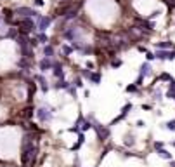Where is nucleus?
Wrapping results in <instances>:
<instances>
[{"label": "nucleus", "mask_w": 175, "mask_h": 167, "mask_svg": "<svg viewBox=\"0 0 175 167\" xmlns=\"http://www.w3.org/2000/svg\"><path fill=\"white\" fill-rule=\"evenodd\" d=\"M154 99H156V101H160V99H163V94H161L160 91H158V92H154Z\"/></svg>", "instance_id": "24"}, {"label": "nucleus", "mask_w": 175, "mask_h": 167, "mask_svg": "<svg viewBox=\"0 0 175 167\" xmlns=\"http://www.w3.org/2000/svg\"><path fill=\"white\" fill-rule=\"evenodd\" d=\"M36 30L38 31H45L49 26H50V23H52V17H49V16H42V14H38L36 16Z\"/></svg>", "instance_id": "3"}, {"label": "nucleus", "mask_w": 175, "mask_h": 167, "mask_svg": "<svg viewBox=\"0 0 175 167\" xmlns=\"http://www.w3.org/2000/svg\"><path fill=\"white\" fill-rule=\"evenodd\" d=\"M154 45H156V49H172L174 47L172 42H156Z\"/></svg>", "instance_id": "14"}, {"label": "nucleus", "mask_w": 175, "mask_h": 167, "mask_svg": "<svg viewBox=\"0 0 175 167\" xmlns=\"http://www.w3.org/2000/svg\"><path fill=\"white\" fill-rule=\"evenodd\" d=\"M132 108H134V106H132V103H127V105H125V106L121 108V115H120V117H118V118H116V120H115L113 124H116V122H120V120H123V118H125V117L128 115V112H130Z\"/></svg>", "instance_id": "9"}, {"label": "nucleus", "mask_w": 175, "mask_h": 167, "mask_svg": "<svg viewBox=\"0 0 175 167\" xmlns=\"http://www.w3.org/2000/svg\"><path fill=\"white\" fill-rule=\"evenodd\" d=\"M89 80H90L92 84H95V85H97V84L101 82V73H99V71H90V75H89Z\"/></svg>", "instance_id": "10"}, {"label": "nucleus", "mask_w": 175, "mask_h": 167, "mask_svg": "<svg viewBox=\"0 0 175 167\" xmlns=\"http://www.w3.org/2000/svg\"><path fill=\"white\" fill-rule=\"evenodd\" d=\"M52 73L56 78H64V70H62V64L54 61V66H52Z\"/></svg>", "instance_id": "7"}, {"label": "nucleus", "mask_w": 175, "mask_h": 167, "mask_svg": "<svg viewBox=\"0 0 175 167\" xmlns=\"http://www.w3.org/2000/svg\"><path fill=\"white\" fill-rule=\"evenodd\" d=\"M146 59L151 63V61H153V59H156V58H154V54H153V52H149V51H148V52H146Z\"/></svg>", "instance_id": "22"}, {"label": "nucleus", "mask_w": 175, "mask_h": 167, "mask_svg": "<svg viewBox=\"0 0 175 167\" xmlns=\"http://www.w3.org/2000/svg\"><path fill=\"white\" fill-rule=\"evenodd\" d=\"M73 85L76 87V89H82L85 84H83V77H76L75 80H73Z\"/></svg>", "instance_id": "15"}, {"label": "nucleus", "mask_w": 175, "mask_h": 167, "mask_svg": "<svg viewBox=\"0 0 175 167\" xmlns=\"http://www.w3.org/2000/svg\"><path fill=\"white\" fill-rule=\"evenodd\" d=\"M158 80H168V82H170V80H172V77H170L168 73H161V75L158 77ZM158 80H156V82H158Z\"/></svg>", "instance_id": "21"}, {"label": "nucleus", "mask_w": 175, "mask_h": 167, "mask_svg": "<svg viewBox=\"0 0 175 167\" xmlns=\"http://www.w3.org/2000/svg\"><path fill=\"white\" fill-rule=\"evenodd\" d=\"M156 153H158L161 159H165V160H172V153H170V152H167L165 148H158V150H156Z\"/></svg>", "instance_id": "11"}, {"label": "nucleus", "mask_w": 175, "mask_h": 167, "mask_svg": "<svg viewBox=\"0 0 175 167\" xmlns=\"http://www.w3.org/2000/svg\"><path fill=\"white\" fill-rule=\"evenodd\" d=\"M165 129H168V131L175 132V118H174V120H168V122L165 124Z\"/></svg>", "instance_id": "19"}, {"label": "nucleus", "mask_w": 175, "mask_h": 167, "mask_svg": "<svg viewBox=\"0 0 175 167\" xmlns=\"http://www.w3.org/2000/svg\"><path fill=\"white\" fill-rule=\"evenodd\" d=\"M139 51H141V52H144V54H146V52H148V47H142V45H139Z\"/></svg>", "instance_id": "28"}, {"label": "nucleus", "mask_w": 175, "mask_h": 167, "mask_svg": "<svg viewBox=\"0 0 175 167\" xmlns=\"http://www.w3.org/2000/svg\"><path fill=\"white\" fill-rule=\"evenodd\" d=\"M36 38H38V42H40V44H45V45L49 44V37L45 35V31H40V33H36Z\"/></svg>", "instance_id": "13"}, {"label": "nucleus", "mask_w": 175, "mask_h": 167, "mask_svg": "<svg viewBox=\"0 0 175 167\" xmlns=\"http://www.w3.org/2000/svg\"><path fill=\"white\" fill-rule=\"evenodd\" d=\"M43 54H45L47 58H54V45H52V44H47V45L43 47Z\"/></svg>", "instance_id": "12"}, {"label": "nucleus", "mask_w": 175, "mask_h": 167, "mask_svg": "<svg viewBox=\"0 0 175 167\" xmlns=\"http://www.w3.org/2000/svg\"><path fill=\"white\" fill-rule=\"evenodd\" d=\"M14 14L19 16V17H36L38 16V12L31 7H19V9L14 10Z\"/></svg>", "instance_id": "4"}, {"label": "nucleus", "mask_w": 175, "mask_h": 167, "mask_svg": "<svg viewBox=\"0 0 175 167\" xmlns=\"http://www.w3.org/2000/svg\"><path fill=\"white\" fill-rule=\"evenodd\" d=\"M163 146H165V145H163L161 141H156V143H154V148H156V150H158V148H163Z\"/></svg>", "instance_id": "25"}, {"label": "nucleus", "mask_w": 175, "mask_h": 167, "mask_svg": "<svg viewBox=\"0 0 175 167\" xmlns=\"http://www.w3.org/2000/svg\"><path fill=\"white\" fill-rule=\"evenodd\" d=\"M43 3H45V2H43V0H35V5H36V7H42V5H43Z\"/></svg>", "instance_id": "26"}, {"label": "nucleus", "mask_w": 175, "mask_h": 167, "mask_svg": "<svg viewBox=\"0 0 175 167\" xmlns=\"http://www.w3.org/2000/svg\"><path fill=\"white\" fill-rule=\"evenodd\" d=\"M31 115H33V108H31V106H26V108L23 110V117H24V118H31Z\"/></svg>", "instance_id": "16"}, {"label": "nucleus", "mask_w": 175, "mask_h": 167, "mask_svg": "<svg viewBox=\"0 0 175 167\" xmlns=\"http://www.w3.org/2000/svg\"><path fill=\"white\" fill-rule=\"evenodd\" d=\"M75 167H80V159L78 157H75V164H73Z\"/></svg>", "instance_id": "27"}, {"label": "nucleus", "mask_w": 175, "mask_h": 167, "mask_svg": "<svg viewBox=\"0 0 175 167\" xmlns=\"http://www.w3.org/2000/svg\"><path fill=\"white\" fill-rule=\"evenodd\" d=\"M35 115L42 124H47V122H50L54 118V108L52 106H42V108H38L35 112Z\"/></svg>", "instance_id": "2"}, {"label": "nucleus", "mask_w": 175, "mask_h": 167, "mask_svg": "<svg viewBox=\"0 0 175 167\" xmlns=\"http://www.w3.org/2000/svg\"><path fill=\"white\" fill-rule=\"evenodd\" d=\"M151 73H153V68H151V63H149V61L142 63V64H141V70H139V75H142V77H149Z\"/></svg>", "instance_id": "8"}, {"label": "nucleus", "mask_w": 175, "mask_h": 167, "mask_svg": "<svg viewBox=\"0 0 175 167\" xmlns=\"http://www.w3.org/2000/svg\"><path fill=\"white\" fill-rule=\"evenodd\" d=\"M33 80H36V82L40 84V89H42V92H49L50 85H49V82L43 78V75H33Z\"/></svg>", "instance_id": "6"}, {"label": "nucleus", "mask_w": 175, "mask_h": 167, "mask_svg": "<svg viewBox=\"0 0 175 167\" xmlns=\"http://www.w3.org/2000/svg\"><path fill=\"white\" fill-rule=\"evenodd\" d=\"M73 51H75V49H73L71 45H62V52H64V56H69Z\"/></svg>", "instance_id": "20"}, {"label": "nucleus", "mask_w": 175, "mask_h": 167, "mask_svg": "<svg viewBox=\"0 0 175 167\" xmlns=\"http://www.w3.org/2000/svg\"><path fill=\"white\" fill-rule=\"evenodd\" d=\"M17 31L19 33H24V35H30L36 30V23L33 21V17H19V21L14 23Z\"/></svg>", "instance_id": "1"}, {"label": "nucleus", "mask_w": 175, "mask_h": 167, "mask_svg": "<svg viewBox=\"0 0 175 167\" xmlns=\"http://www.w3.org/2000/svg\"><path fill=\"white\" fill-rule=\"evenodd\" d=\"M134 143H135V138H134V134H127V136H125V145H127V146H132Z\"/></svg>", "instance_id": "17"}, {"label": "nucleus", "mask_w": 175, "mask_h": 167, "mask_svg": "<svg viewBox=\"0 0 175 167\" xmlns=\"http://www.w3.org/2000/svg\"><path fill=\"white\" fill-rule=\"evenodd\" d=\"M125 91H127V92H130V94H134V92H137V91H139V85L130 84V85H127V87H125Z\"/></svg>", "instance_id": "18"}, {"label": "nucleus", "mask_w": 175, "mask_h": 167, "mask_svg": "<svg viewBox=\"0 0 175 167\" xmlns=\"http://www.w3.org/2000/svg\"><path fill=\"white\" fill-rule=\"evenodd\" d=\"M111 66H113V68H118V66H121V59H115V61H111Z\"/></svg>", "instance_id": "23"}, {"label": "nucleus", "mask_w": 175, "mask_h": 167, "mask_svg": "<svg viewBox=\"0 0 175 167\" xmlns=\"http://www.w3.org/2000/svg\"><path fill=\"white\" fill-rule=\"evenodd\" d=\"M52 66H54V61H52V58H43L40 63H38V68H40V71L43 73V71H47V70H52Z\"/></svg>", "instance_id": "5"}]
</instances>
